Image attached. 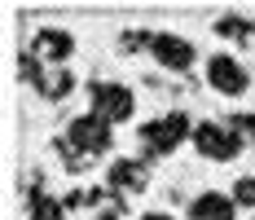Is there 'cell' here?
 Wrapping results in <instances>:
<instances>
[{"instance_id": "6da1fadb", "label": "cell", "mask_w": 255, "mask_h": 220, "mask_svg": "<svg viewBox=\"0 0 255 220\" xmlns=\"http://www.w3.org/2000/svg\"><path fill=\"white\" fill-rule=\"evenodd\" d=\"M110 146H115V132H110V123L97 119V115H79V119L66 128V141H57L62 159H66L71 168H84L88 159L106 154Z\"/></svg>"}, {"instance_id": "7a4b0ae2", "label": "cell", "mask_w": 255, "mask_h": 220, "mask_svg": "<svg viewBox=\"0 0 255 220\" xmlns=\"http://www.w3.org/2000/svg\"><path fill=\"white\" fill-rule=\"evenodd\" d=\"M185 137H194V128H189V115H180V110L158 115V119H150V123H141V146H145V154H150V159L172 154Z\"/></svg>"}, {"instance_id": "3957f363", "label": "cell", "mask_w": 255, "mask_h": 220, "mask_svg": "<svg viewBox=\"0 0 255 220\" xmlns=\"http://www.w3.org/2000/svg\"><path fill=\"white\" fill-rule=\"evenodd\" d=\"M88 97H93V115L106 119L110 128H115V123H124V119H132V110H136L132 88L110 84V79H93V84H88Z\"/></svg>"}, {"instance_id": "277c9868", "label": "cell", "mask_w": 255, "mask_h": 220, "mask_svg": "<svg viewBox=\"0 0 255 220\" xmlns=\"http://www.w3.org/2000/svg\"><path fill=\"white\" fill-rule=\"evenodd\" d=\"M194 146H198L203 159L229 163V159H238V150H242V137L233 128H225V123H198L194 128Z\"/></svg>"}, {"instance_id": "5b68a950", "label": "cell", "mask_w": 255, "mask_h": 220, "mask_svg": "<svg viewBox=\"0 0 255 220\" xmlns=\"http://www.w3.org/2000/svg\"><path fill=\"white\" fill-rule=\"evenodd\" d=\"M207 84L216 93H225V97H242L251 79L242 71V62H233L229 53H216V57H207Z\"/></svg>"}, {"instance_id": "8992f818", "label": "cell", "mask_w": 255, "mask_h": 220, "mask_svg": "<svg viewBox=\"0 0 255 220\" xmlns=\"http://www.w3.org/2000/svg\"><path fill=\"white\" fill-rule=\"evenodd\" d=\"M150 53H154V62L163 71H189L194 66V44L185 35H172V31H154Z\"/></svg>"}, {"instance_id": "52a82bcc", "label": "cell", "mask_w": 255, "mask_h": 220, "mask_svg": "<svg viewBox=\"0 0 255 220\" xmlns=\"http://www.w3.org/2000/svg\"><path fill=\"white\" fill-rule=\"evenodd\" d=\"M238 216V203L229 194H216V190H207L189 203V220H233Z\"/></svg>"}, {"instance_id": "ba28073f", "label": "cell", "mask_w": 255, "mask_h": 220, "mask_svg": "<svg viewBox=\"0 0 255 220\" xmlns=\"http://www.w3.org/2000/svg\"><path fill=\"white\" fill-rule=\"evenodd\" d=\"M145 176H150L145 163H136V159H119V163L110 168L106 181H110V190H119V194H141V190H145Z\"/></svg>"}, {"instance_id": "9c48e42d", "label": "cell", "mask_w": 255, "mask_h": 220, "mask_svg": "<svg viewBox=\"0 0 255 220\" xmlns=\"http://www.w3.org/2000/svg\"><path fill=\"white\" fill-rule=\"evenodd\" d=\"M35 53L49 57V62H57V66H66V57L75 53V40H71L66 31H57V26H44V31L35 35Z\"/></svg>"}, {"instance_id": "30bf717a", "label": "cell", "mask_w": 255, "mask_h": 220, "mask_svg": "<svg viewBox=\"0 0 255 220\" xmlns=\"http://www.w3.org/2000/svg\"><path fill=\"white\" fill-rule=\"evenodd\" d=\"M35 88H40V97H49V101H62V97H71V88H75V75L71 71H44L40 79H35Z\"/></svg>"}, {"instance_id": "8fae6325", "label": "cell", "mask_w": 255, "mask_h": 220, "mask_svg": "<svg viewBox=\"0 0 255 220\" xmlns=\"http://www.w3.org/2000/svg\"><path fill=\"white\" fill-rule=\"evenodd\" d=\"M251 31H255V22L251 18H242V13H225V18H216V35L220 40H251Z\"/></svg>"}, {"instance_id": "7c38bea8", "label": "cell", "mask_w": 255, "mask_h": 220, "mask_svg": "<svg viewBox=\"0 0 255 220\" xmlns=\"http://www.w3.org/2000/svg\"><path fill=\"white\" fill-rule=\"evenodd\" d=\"M26 220H66V203H57V198H49V194H31Z\"/></svg>"}, {"instance_id": "4fadbf2b", "label": "cell", "mask_w": 255, "mask_h": 220, "mask_svg": "<svg viewBox=\"0 0 255 220\" xmlns=\"http://www.w3.org/2000/svg\"><path fill=\"white\" fill-rule=\"evenodd\" d=\"M233 203L238 207H255V176H238L233 181Z\"/></svg>"}, {"instance_id": "5bb4252c", "label": "cell", "mask_w": 255, "mask_h": 220, "mask_svg": "<svg viewBox=\"0 0 255 220\" xmlns=\"http://www.w3.org/2000/svg\"><path fill=\"white\" fill-rule=\"evenodd\" d=\"M154 31H124V40H119V49L124 53H136V49H150Z\"/></svg>"}, {"instance_id": "9a60e30c", "label": "cell", "mask_w": 255, "mask_h": 220, "mask_svg": "<svg viewBox=\"0 0 255 220\" xmlns=\"http://www.w3.org/2000/svg\"><path fill=\"white\" fill-rule=\"evenodd\" d=\"M238 137H255V115H233V123H229Z\"/></svg>"}, {"instance_id": "2e32d148", "label": "cell", "mask_w": 255, "mask_h": 220, "mask_svg": "<svg viewBox=\"0 0 255 220\" xmlns=\"http://www.w3.org/2000/svg\"><path fill=\"white\" fill-rule=\"evenodd\" d=\"M141 220H172V216H163V212H150V216H141Z\"/></svg>"}, {"instance_id": "e0dca14e", "label": "cell", "mask_w": 255, "mask_h": 220, "mask_svg": "<svg viewBox=\"0 0 255 220\" xmlns=\"http://www.w3.org/2000/svg\"><path fill=\"white\" fill-rule=\"evenodd\" d=\"M102 220H119V216H115V212H110V216H102Z\"/></svg>"}]
</instances>
